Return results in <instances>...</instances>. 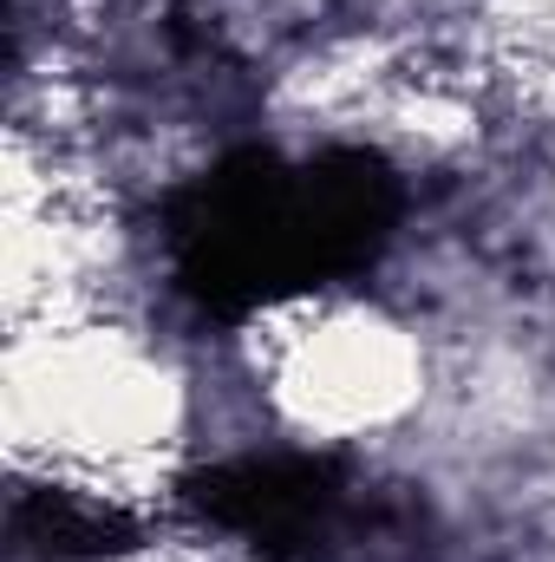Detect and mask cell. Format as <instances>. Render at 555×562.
I'll return each instance as SVG.
<instances>
[{
    "instance_id": "6da1fadb",
    "label": "cell",
    "mask_w": 555,
    "mask_h": 562,
    "mask_svg": "<svg viewBox=\"0 0 555 562\" xmlns=\"http://www.w3.org/2000/svg\"><path fill=\"white\" fill-rule=\"evenodd\" d=\"M399 229V177L380 150L281 164L236 150L170 203V262L196 307L236 321L269 301L366 276Z\"/></svg>"
},
{
    "instance_id": "3957f363",
    "label": "cell",
    "mask_w": 555,
    "mask_h": 562,
    "mask_svg": "<svg viewBox=\"0 0 555 562\" xmlns=\"http://www.w3.org/2000/svg\"><path fill=\"white\" fill-rule=\"evenodd\" d=\"M13 537L26 550L53 562H92V557H118L138 543V524L118 504L79 497V491H20L13 497Z\"/></svg>"
},
{
    "instance_id": "7a4b0ae2",
    "label": "cell",
    "mask_w": 555,
    "mask_h": 562,
    "mask_svg": "<svg viewBox=\"0 0 555 562\" xmlns=\"http://www.w3.org/2000/svg\"><path fill=\"white\" fill-rule=\"evenodd\" d=\"M353 477L340 458H229L183 477V510L209 530L262 543L269 562H340L353 537H380L386 524L347 517Z\"/></svg>"
}]
</instances>
